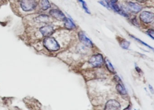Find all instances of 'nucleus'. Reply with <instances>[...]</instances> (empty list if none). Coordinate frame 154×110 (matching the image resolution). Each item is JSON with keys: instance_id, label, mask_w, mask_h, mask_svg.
Listing matches in <instances>:
<instances>
[{"instance_id": "21", "label": "nucleus", "mask_w": 154, "mask_h": 110, "mask_svg": "<svg viewBox=\"0 0 154 110\" xmlns=\"http://www.w3.org/2000/svg\"><path fill=\"white\" fill-rule=\"evenodd\" d=\"M136 1L140 3H143V2L147 1V0H136Z\"/></svg>"}, {"instance_id": "16", "label": "nucleus", "mask_w": 154, "mask_h": 110, "mask_svg": "<svg viewBox=\"0 0 154 110\" xmlns=\"http://www.w3.org/2000/svg\"><path fill=\"white\" fill-rule=\"evenodd\" d=\"M78 1L82 3V5L83 8H84V9L85 10L86 12L88 14H90L91 13H90V11L89 10L87 6L86 2L84 0H78Z\"/></svg>"}, {"instance_id": "4", "label": "nucleus", "mask_w": 154, "mask_h": 110, "mask_svg": "<svg viewBox=\"0 0 154 110\" xmlns=\"http://www.w3.org/2000/svg\"><path fill=\"white\" fill-rule=\"evenodd\" d=\"M140 19L141 21L145 23H150L154 20V15L152 12L143 11L140 14Z\"/></svg>"}, {"instance_id": "22", "label": "nucleus", "mask_w": 154, "mask_h": 110, "mask_svg": "<svg viewBox=\"0 0 154 110\" xmlns=\"http://www.w3.org/2000/svg\"><path fill=\"white\" fill-rule=\"evenodd\" d=\"M136 70L137 71V72H138V73H140V72H141V69H140L139 67H136Z\"/></svg>"}, {"instance_id": "10", "label": "nucleus", "mask_w": 154, "mask_h": 110, "mask_svg": "<svg viewBox=\"0 0 154 110\" xmlns=\"http://www.w3.org/2000/svg\"><path fill=\"white\" fill-rule=\"evenodd\" d=\"M65 27L67 29H72L76 28V25L70 19L66 18L65 20Z\"/></svg>"}, {"instance_id": "11", "label": "nucleus", "mask_w": 154, "mask_h": 110, "mask_svg": "<svg viewBox=\"0 0 154 110\" xmlns=\"http://www.w3.org/2000/svg\"><path fill=\"white\" fill-rule=\"evenodd\" d=\"M40 6L42 9L45 11L51 7L50 4L48 0H41Z\"/></svg>"}, {"instance_id": "2", "label": "nucleus", "mask_w": 154, "mask_h": 110, "mask_svg": "<svg viewBox=\"0 0 154 110\" xmlns=\"http://www.w3.org/2000/svg\"><path fill=\"white\" fill-rule=\"evenodd\" d=\"M20 6L24 11H30L34 10L37 6L36 0H22Z\"/></svg>"}, {"instance_id": "17", "label": "nucleus", "mask_w": 154, "mask_h": 110, "mask_svg": "<svg viewBox=\"0 0 154 110\" xmlns=\"http://www.w3.org/2000/svg\"><path fill=\"white\" fill-rule=\"evenodd\" d=\"M111 7L112 9H114L116 12L119 13L121 11V10L120 9V8L115 3H111Z\"/></svg>"}, {"instance_id": "20", "label": "nucleus", "mask_w": 154, "mask_h": 110, "mask_svg": "<svg viewBox=\"0 0 154 110\" xmlns=\"http://www.w3.org/2000/svg\"><path fill=\"white\" fill-rule=\"evenodd\" d=\"M114 80H115V81L118 82V83H119V82H121V79H120L119 77L118 76H117V75H116L115 77H114Z\"/></svg>"}, {"instance_id": "9", "label": "nucleus", "mask_w": 154, "mask_h": 110, "mask_svg": "<svg viewBox=\"0 0 154 110\" xmlns=\"http://www.w3.org/2000/svg\"><path fill=\"white\" fill-rule=\"evenodd\" d=\"M128 8L132 13H137L142 10V6L137 3L130 2L128 3Z\"/></svg>"}, {"instance_id": "19", "label": "nucleus", "mask_w": 154, "mask_h": 110, "mask_svg": "<svg viewBox=\"0 0 154 110\" xmlns=\"http://www.w3.org/2000/svg\"><path fill=\"white\" fill-rule=\"evenodd\" d=\"M100 3L102 5H103V6H105V7H106V8H109V4H108V2L105 1V0H101L100 1Z\"/></svg>"}, {"instance_id": "15", "label": "nucleus", "mask_w": 154, "mask_h": 110, "mask_svg": "<svg viewBox=\"0 0 154 110\" xmlns=\"http://www.w3.org/2000/svg\"><path fill=\"white\" fill-rule=\"evenodd\" d=\"M130 45V42L128 41L125 40V39L122 41V42L120 43V46H121V47L124 49H128Z\"/></svg>"}, {"instance_id": "23", "label": "nucleus", "mask_w": 154, "mask_h": 110, "mask_svg": "<svg viewBox=\"0 0 154 110\" xmlns=\"http://www.w3.org/2000/svg\"><path fill=\"white\" fill-rule=\"evenodd\" d=\"M111 1V3H115L117 2L118 0H110Z\"/></svg>"}, {"instance_id": "14", "label": "nucleus", "mask_w": 154, "mask_h": 110, "mask_svg": "<svg viewBox=\"0 0 154 110\" xmlns=\"http://www.w3.org/2000/svg\"><path fill=\"white\" fill-rule=\"evenodd\" d=\"M105 63L106 64V67L110 72L112 73H115V71L112 64L110 62L109 60L107 58L105 59Z\"/></svg>"}, {"instance_id": "8", "label": "nucleus", "mask_w": 154, "mask_h": 110, "mask_svg": "<svg viewBox=\"0 0 154 110\" xmlns=\"http://www.w3.org/2000/svg\"><path fill=\"white\" fill-rule=\"evenodd\" d=\"M40 32L41 33L43 36H44L48 37L54 33V30L52 26H45L40 28Z\"/></svg>"}, {"instance_id": "6", "label": "nucleus", "mask_w": 154, "mask_h": 110, "mask_svg": "<svg viewBox=\"0 0 154 110\" xmlns=\"http://www.w3.org/2000/svg\"><path fill=\"white\" fill-rule=\"evenodd\" d=\"M49 14L52 17H54L56 19L60 20V21H64L67 18L63 13L59 10H51L50 11Z\"/></svg>"}, {"instance_id": "18", "label": "nucleus", "mask_w": 154, "mask_h": 110, "mask_svg": "<svg viewBox=\"0 0 154 110\" xmlns=\"http://www.w3.org/2000/svg\"><path fill=\"white\" fill-rule=\"evenodd\" d=\"M147 34L149 35L152 39H154V31L153 29H149L147 32Z\"/></svg>"}, {"instance_id": "3", "label": "nucleus", "mask_w": 154, "mask_h": 110, "mask_svg": "<svg viewBox=\"0 0 154 110\" xmlns=\"http://www.w3.org/2000/svg\"><path fill=\"white\" fill-rule=\"evenodd\" d=\"M89 63L93 67H100L104 63L103 56L100 54L94 55L89 60Z\"/></svg>"}, {"instance_id": "7", "label": "nucleus", "mask_w": 154, "mask_h": 110, "mask_svg": "<svg viewBox=\"0 0 154 110\" xmlns=\"http://www.w3.org/2000/svg\"><path fill=\"white\" fill-rule=\"evenodd\" d=\"M121 107L120 104L118 102L114 100H110L106 103L105 106V110H119Z\"/></svg>"}, {"instance_id": "12", "label": "nucleus", "mask_w": 154, "mask_h": 110, "mask_svg": "<svg viewBox=\"0 0 154 110\" xmlns=\"http://www.w3.org/2000/svg\"><path fill=\"white\" fill-rule=\"evenodd\" d=\"M49 20V17L46 15H41L36 18V21L38 23H46Z\"/></svg>"}, {"instance_id": "1", "label": "nucleus", "mask_w": 154, "mask_h": 110, "mask_svg": "<svg viewBox=\"0 0 154 110\" xmlns=\"http://www.w3.org/2000/svg\"><path fill=\"white\" fill-rule=\"evenodd\" d=\"M43 46L50 51H56L60 49L59 45L54 38L47 37L43 40Z\"/></svg>"}, {"instance_id": "24", "label": "nucleus", "mask_w": 154, "mask_h": 110, "mask_svg": "<svg viewBox=\"0 0 154 110\" xmlns=\"http://www.w3.org/2000/svg\"><path fill=\"white\" fill-rule=\"evenodd\" d=\"M149 88H150V89H151V91H152V93H153V88H152V86H150V85H149Z\"/></svg>"}, {"instance_id": "13", "label": "nucleus", "mask_w": 154, "mask_h": 110, "mask_svg": "<svg viewBox=\"0 0 154 110\" xmlns=\"http://www.w3.org/2000/svg\"><path fill=\"white\" fill-rule=\"evenodd\" d=\"M116 88L117 91L121 95H125L127 94V91L125 88L122 84H120V83H118L117 84Z\"/></svg>"}, {"instance_id": "5", "label": "nucleus", "mask_w": 154, "mask_h": 110, "mask_svg": "<svg viewBox=\"0 0 154 110\" xmlns=\"http://www.w3.org/2000/svg\"><path fill=\"white\" fill-rule=\"evenodd\" d=\"M78 37L80 41L88 48H92L93 47V43L89 39L86 34L83 32H80L78 33Z\"/></svg>"}]
</instances>
